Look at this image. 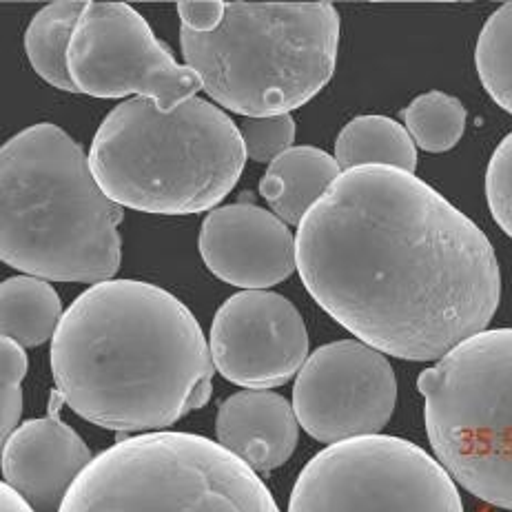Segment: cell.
Here are the masks:
<instances>
[{
  "label": "cell",
  "mask_w": 512,
  "mask_h": 512,
  "mask_svg": "<svg viewBox=\"0 0 512 512\" xmlns=\"http://www.w3.org/2000/svg\"><path fill=\"white\" fill-rule=\"evenodd\" d=\"M311 298L357 340L408 362L484 333L501 298L493 244L415 173L342 171L298 227Z\"/></svg>",
  "instance_id": "cell-1"
},
{
  "label": "cell",
  "mask_w": 512,
  "mask_h": 512,
  "mask_svg": "<svg viewBox=\"0 0 512 512\" xmlns=\"http://www.w3.org/2000/svg\"><path fill=\"white\" fill-rule=\"evenodd\" d=\"M49 360L71 411L114 433H158L213 391L215 364L198 320L149 282L109 280L80 293Z\"/></svg>",
  "instance_id": "cell-2"
},
{
  "label": "cell",
  "mask_w": 512,
  "mask_h": 512,
  "mask_svg": "<svg viewBox=\"0 0 512 512\" xmlns=\"http://www.w3.org/2000/svg\"><path fill=\"white\" fill-rule=\"evenodd\" d=\"M0 258L47 282H109L120 269L122 207L65 129L38 122L0 151Z\"/></svg>",
  "instance_id": "cell-3"
},
{
  "label": "cell",
  "mask_w": 512,
  "mask_h": 512,
  "mask_svg": "<svg viewBox=\"0 0 512 512\" xmlns=\"http://www.w3.org/2000/svg\"><path fill=\"white\" fill-rule=\"evenodd\" d=\"M244 160L240 127L202 98L173 111L147 98L120 102L89 149L91 171L111 200L158 215L213 209L238 184Z\"/></svg>",
  "instance_id": "cell-4"
},
{
  "label": "cell",
  "mask_w": 512,
  "mask_h": 512,
  "mask_svg": "<svg viewBox=\"0 0 512 512\" xmlns=\"http://www.w3.org/2000/svg\"><path fill=\"white\" fill-rule=\"evenodd\" d=\"M184 65L233 114L269 118L313 100L335 74L340 14L333 3H227L211 34L180 29Z\"/></svg>",
  "instance_id": "cell-5"
},
{
  "label": "cell",
  "mask_w": 512,
  "mask_h": 512,
  "mask_svg": "<svg viewBox=\"0 0 512 512\" xmlns=\"http://www.w3.org/2000/svg\"><path fill=\"white\" fill-rule=\"evenodd\" d=\"M60 512H280L242 459L207 437L147 433L102 450Z\"/></svg>",
  "instance_id": "cell-6"
},
{
  "label": "cell",
  "mask_w": 512,
  "mask_h": 512,
  "mask_svg": "<svg viewBox=\"0 0 512 512\" xmlns=\"http://www.w3.org/2000/svg\"><path fill=\"white\" fill-rule=\"evenodd\" d=\"M417 388L437 462L470 495L512 510V329L470 337Z\"/></svg>",
  "instance_id": "cell-7"
},
{
  "label": "cell",
  "mask_w": 512,
  "mask_h": 512,
  "mask_svg": "<svg viewBox=\"0 0 512 512\" xmlns=\"http://www.w3.org/2000/svg\"><path fill=\"white\" fill-rule=\"evenodd\" d=\"M289 512H464L448 470L406 439L368 435L317 453L295 481Z\"/></svg>",
  "instance_id": "cell-8"
},
{
  "label": "cell",
  "mask_w": 512,
  "mask_h": 512,
  "mask_svg": "<svg viewBox=\"0 0 512 512\" xmlns=\"http://www.w3.org/2000/svg\"><path fill=\"white\" fill-rule=\"evenodd\" d=\"M78 94L94 98H147L173 111L196 98L200 76L178 65L145 18L127 3L89 0L67 51Z\"/></svg>",
  "instance_id": "cell-9"
},
{
  "label": "cell",
  "mask_w": 512,
  "mask_h": 512,
  "mask_svg": "<svg viewBox=\"0 0 512 512\" xmlns=\"http://www.w3.org/2000/svg\"><path fill=\"white\" fill-rule=\"evenodd\" d=\"M397 404L391 362L360 340L326 344L306 360L293 384V408L315 442L340 444L380 435Z\"/></svg>",
  "instance_id": "cell-10"
},
{
  "label": "cell",
  "mask_w": 512,
  "mask_h": 512,
  "mask_svg": "<svg viewBox=\"0 0 512 512\" xmlns=\"http://www.w3.org/2000/svg\"><path fill=\"white\" fill-rule=\"evenodd\" d=\"M211 357L224 380L249 391L284 386L309 360V333L291 300L271 291H242L213 317Z\"/></svg>",
  "instance_id": "cell-11"
},
{
  "label": "cell",
  "mask_w": 512,
  "mask_h": 512,
  "mask_svg": "<svg viewBox=\"0 0 512 512\" xmlns=\"http://www.w3.org/2000/svg\"><path fill=\"white\" fill-rule=\"evenodd\" d=\"M198 249L215 278L244 291L271 289L298 269L289 224L255 204L213 209L200 227Z\"/></svg>",
  "instance_id": "cell-12"
},
{
  "label": "cell",
  "mask_w": 512,
  "mask_h": 512,
  "mask_svg": "<svg viewBox=\"0 0 512 512\" xmlns=\"http://www.w3.org/2000/svg\"><path fill=\"white\" fill-rule=\"evenodd\" d=\"M65 399L51 395L49 415L20 424L3 444V479L34 512H60V506L94 462L89 446L58 417Z\"/></svg>",
  "instance_id": "cell-13"
},
{
  "label": "cell",
  "mask_w": 512,
  "mask_h": 512,
  "mask_svg": "<svg viewBox=\"0 0 512 512\" xmlns=\"http://www.w3.org/2000/svg\"><path fill=\"white\" fill-rule=\"evenodd\" d=\"M215 435L222 448L255 473H271L295 453L300 422L286 397L273 391H240L220 404Z\"/></svg>",
  "instance_id": "cell-14"
},
{
  "label": "cell",
  "mask_w": 512,
  "mask_h": 512,
  "mask_svg": "<svg viewBox=\"0 0 512 512\" xmlns=\"http://www.w3.org/2000/svg\"><path fill=\"white\" fill-rule=\"evenodd\" d=\"M342 176L337 160L317 147H293L273 160L260 182L262 198L289 227H300L333 182Z\"/></svg>",
  "instance_id": "cell-15"
},
{
  "label": "cell",
  "mask_w": 512,
  "mask_h": 512,
  "mask_svg": "<svg viewBox=\"0 0 512 512\" xmlns=\"http://www.w3.org/2000/svg\"><path fill=\"white\" fill-rule=\"evenodd\" d=\"M63 315L60 295L47 280L14 275L0 286V331L23 348L54 340Z\"/></svg>",
  "instance_id": "cell-16"
},
{
  "label": "cell",
  "mask_w": 512,
  "mask_h": 512,
  "mask_svg": "<svg viewBox=\"0 0 512 512\" xmlns=\"http://www.w3.org/2000/svg\"><path fill=\"white\" fill-rule=\"evenodd\" d=\"M335 160L342 171L357 167H395L415 173L417 145L397 120L386 116L353 118L335 140Z\"/></svg>",
  "instance_id": "cell-17"
},
{
  "label": "cell",
  "mask_w": 512,
  "mask_h": 512,
  "mask_svg": "<svg viewBox=\"0 0 512 512\" xmlns=\"http://www.w3.org/2000/svg\"><path fill=\"white\" fill-rule=\"evenodd\" d=\"M87 3L58 0L45 5L25 29V51L36 74L51 87L78 94L69 74L67 51Z\"/></svg>",
  "instance_id": "cell-18"
},
{
  "label": "cell",
  "mask_w": 512,
  "mask_h": 512,
  "mask_svg": "<svg viewBox=\"0 0 512 512\" xmlns=\"http://www.w3.org/2000/svg\"><path fill=\"white\" fill-rule=\"evenodd\" d=\"M404 122L419 149L444 153L464 136L466 107L462 100L444 91H426L404 109Z\"/></svg>",
  "instance_id": "cell-19"
},
{
  "label": "cell",
  "mask_w": 512,
  "mask_h": 512,
  "mask_svg": "<svg viewBox=\"0 0 512 512\" xmlns=\"http://www.w3.org/2000/svg\"><path fill=\"white\" fill-rule=\"evenodd\" d=\"M481 85L497 105L512 114V3L486 20L475 47Z\"/></svg>",
  "instance_id": "cell-20"
},
{
  "label": "cell",
  "mask_w": 512,
  "mask_h": 512,
  "mask_svg": "<svg viewBox=\"0 0 512 512\" xmlns=\"http://www.w3.org/2000/svg\"><path fill=\"white\" fill-rule=\"evenodd\" d=\"M0 439L3 444L14 435L20 415H23V380L29 360L25 348L3 337L0 342Z\"/></svg>",
  "instance_id": "cell-21"
},
{
  "label": "cell",
  "mask_w": 512,
  "mask_h": 512,
  "mask_svg": "<svg viewBox=\"0 0 512 512\" xmlns=\"http://www.w3.org/2000/svg\"><path fill=\"white\" fill-rule=\"evenodd\" d=\"M240 133L247 158L255 162H273L293 149L295 120L291 114L269 118H244Z\"/></svg>",
  "instance_id": "cell-22"
},
{
  "label": "cell",
  "mask_w": 512,
  "mask_h": 512,
  "mask_svg": "<svg viewBox=\"0 0 512 512\" xmlns=\"http://www.w3.org/2000/svg\"><path fill=\"white\" fill-rule=\"evenodd\" d=\"M486 200L501 231L512 238V131L499 142L488 162Z\"/></svg>",
  "instance_id": "cell-23"
},
{
  "label": "cell",
  "mask_w": 512,
  "mask_h": 512,
  "mask_svg": "<svg viewBox=\"0 0 512 512\" xmlns=\"http://www.w3.org/2000/svg\"><path fill=\"white\" fill-rule=\"evenodd\" d=\"M176 7L182 27L196 34L215 32L227 16V3L222 0H182Z\"/></svg>",
  "instance_id": "cell-24"
},
{
  "label": "cell",
  "mask_w": 512,
  "mask_h": 512,
  "mask_svg": "<svg viewBox=\"0 0 512 512\" xmlns=\"http://www.w3.org/2000/svg\"><path fill=\"white\" fill-rule=\"evenodd\" d=\"M0 512H34V508L7 484H3V488H0Z\"/></svg>",
  "instance_id": "cell-25"
}]
</instances>
